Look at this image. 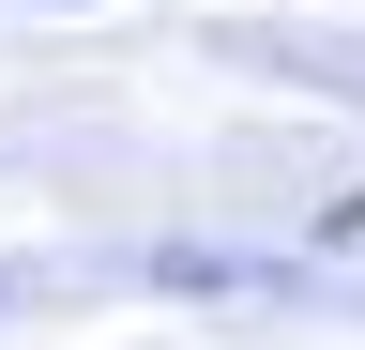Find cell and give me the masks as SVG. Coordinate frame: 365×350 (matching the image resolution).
Listing matches in <instances>:
<instances>
[]
</instances>
